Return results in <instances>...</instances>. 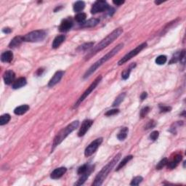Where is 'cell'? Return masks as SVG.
Listing matches in <instances>:
<instances>
[{"instance_id":"8d00e7d4","label":"cell","mask_w":186,"mask_h":186,"mask_svg":"<svg viewBox=\"0 0 186 186\" xmlns=\"http://www.w3.org/2000/svg\"><path fill=\"white\" fill-rule=\"evenodd\" d=\"M159 108H160L161 112V113H166V112H169L172 110V108L170 106H161L160 105L159 106Z\"/></svg>"},{"instance_id":"2e32d148","label":"cell","mask_w":186,"mask_h":186,"mask_svg":"<svg viewBox=\"0 0 186 186\" xmlns=\"http://www.w3.org/2000/svg\"><path fill=\"white\" fill-rule=\"evenodd\" d=\"M100 23V20L98 18H91V19L88 20L87 21H85L84 23L81 24V27L82 28H91L94 27L98 25Z\"/></svg>"},{"instance_id":"d4e9b609","label":"cell","mask_w":186,"mask_h":186,"mask_svg":"<svg viewBox=\"0 0 186 186\" xmlns=\"http://www.w3.org/2000/svg\"><path fill=\"white\" fill-rule=\"evenodd\" d=\"M132 158H133V156L132 155H130V156H126L124 158V159H123V160L121 161L120 163L119 164V165H118V167H116V171H119V169H122V167H124L125 165L127 164V163L129 162V161L130 160H132Z\"/></svg>"},{"instance_id":"484cf974","label":"cell","mask_w":186,"mask_h":186,"mask_svg":"<svg viewBox=\"0 0 186 186\" xmlns=\"http://www.w3.org/2000/svg\"><path fill=\"white\" fill-rule=\"evenodd\" d=\"M84 7H85V3L83 1H78L74 4V10L76 13H79L80 11H82V10H84Z\"/></svg>"},{"instance_id":"603a6c76","label":"cell","mask_w":186,"mask_h":186,"mask_svg":"<svg viewBox=\"0 0 186 186\" xmlns=\"http://www.w3.org/2000/svg\"><path fill=\"white\" fill-rule=\"evenodd\" d=\"M128 132L129 129L127 127H123V128L119 131L118 135H117V138H118L119 140H124L127 138Z\"/></svg>"},{"instance_id":"f1b7e54d","label":"cell","mask_w":186,"mask_h":186,"mask_svg":"<svg viewBox=\"0 0 186 186\" xmlns=\"http://www.w3.org/2000/svg\"><path fill=\"white\" fill-rule=\"evenodd\" d=\"M86 18H87L86 13H79L75 16V20H76V22H78V23H79L81 24H82L83 23H84V22H85Z\"/></svg>"},{"instance_id":"b9f144b4","label":"cell","mask_w":186,"mask_h":186,"mask_svg":"<svg viewBox=\"0 0 186 186\" xmlns=\"http://www.w3.org/2000/svg\"><path fill=\"white\" fill-rule=\"evenodd\" d=\"M2 31L5 34H10L12 32V29H10V28H5V29H2Z\"/></svg>"},{"instance_id":"ba28073f","label":"cell","mask_w":186,"mask_h":186,"mask_svg":"<svg viewBox=\"0 0 186 186\" xmlns=\"http://www.w3.org/2000/svg\"><path fill=\"white\" fill-rule=\"evenodd\" d=\"M110 9L108 4L106 1H96L92 5V7L91 8V13L96 14L98 13H102V12L107 11Z\"/></svg>"},{"instance_id":"ab89813d","label":"cell","mask_w":186,"mask_h":186,"mask_svg":"<svg viewBox=\"0 0 186 186\" xmlns=\"http://www.w3.org/2000/svg\"><path fill=\"white\" fill-rule=\"evenodd\" d=\"M147 97H148L147 92H143L142 93V94H141V95H140V99H141V100H144L145 99H146Z\"/></svg>"},{"instance_id":"83f0119b","label":"cell","mask_w":186,"mask_h":186,"mask_svg":"<svg viewBox=\"0 0 186 186\" xmlns=\"http://www.w3.org/2000/svg\"><path fill=\"white\" fill-rule=\"evenodd\" d=\"M10 119H11V116L10 114H6L2 115L1 117H0V125H1V126H3V125L7 124V123L10 122Z\"/></svg>"},{"instance_id":"9a60e30c","label":"cell","mask_w":186,"mask_h":186,"mask_svg":"<svg viewBox=\"0 0 186 186\" xmlns=\"http://www.w3.org/2000/svg\"><path fill=\"white\" fill-rule=\"evenodd\" d=\"M93 170H94V167H89L88 170L85 173L81 175L80 178L79 179V180L75 183V185H82V184H84V182L87 180V179L88 177H90V174L92 173V172Z\"/></svg>"},{"instance_id":"44dd1931","label":"cell","mask_w":186,"mask_h":186,"mask_svg":"<svg viewBox=\"0 0 186 186\" xmlns=\"http://www.w3.org/2000/svg\"><path fill=\"white\" fill-rule=\"evenodd\" d=\"M29 110V106L28 105H22V106H20L16 108L15 110H14V114L15 115H23L24 114H26L28 111Z\"/></svg>"},{"instance_id":"1f68e13d","label":"cell","mask_w":186,"mask_h":186,"mask_svg":"<svg viewBox=\"0 0 186 186\" xmlns=\"http://www.w3.org/2000/svg\"><path fill=\"white\" fill-rule=\"evenodd\" d=\"M168 159H167V158H164V159H163L162 160L160 161L159 162V164H158L157 166H156V169H161L163 168V167H164L166 165L168 164Z\"/></svg>"},{"instance_id":"4fadbf2b","label":"cell","mask_w":186,"mask_h":186,"mask_svg":"<svg viewBox=\"0 0 186 186\" xmlns=\"http://www.w3.org/2000/svg\"><path fill=\"white\" fill-rule=\"evenodd\" d=\"M66 171H67V169L66 167H59V168L55 169L54 171H52L51 175H50V177L53 180L59 179L66 172Z\"/></svg>"},{"instance_id":"e575fe53","label":"cell","mask_w":186,"mask_h":186,"mask_svg":"<svg viewBox=\"0 0 186 186\" xmlns=\"http://www.w3.org/2000/svg\"><path fill=\"white\" fill-rule=\"evenodd\" d=\"M150 111V108L149 107H144V108L141 109L140 111V117L141 118H144L146 115L148 114V112Z\"/></svg>"},{"instance_id":"8fae6325","label":"cell","mask_w":186,"mask_h":186,"mask_svg":"<svg viewBox=\"0 0 186 186\" xmlns=\"http://www.w3.org/2000/svg\"><path fill=\"white\" fill-rule=\"evenodd\" d=\"M65 72L63 71H58L56 72L55 74H54V76H52L51 79L50 80L49 83H48V87H52L56 85V84L61 80V79L63 78V76Z\"/></svg>"},{"instance_id":"7a4b0ae2","label":"cell","mask_w":186,"mask_h":186,"mask_svg":"<svg viewBox=\"0 0 186 186\" xmlns=\"http://www.w3.org/2000/svg\"><path fill=\"white\" fill-rule=\"evenodd\" d=\"M123 46H124V44L123 43L118 44L116 46H115L114 49L111 50L110 52H108L106 55L103 56L102 58H100V60L95 63L93 64L92 66H90V67L89 68V69H87V71L85 72V74H84V79L88 78L89 76L92 75L93 73L99 67H100L103 64L108 61V60L111 59V58L114 57V55H116L122 49Z\"/></svg>"},{"instance_id":"30bf717a","label":"cell","mask_w":186,"mask_h":186,"mask_svg":"<svg viewBox=\"0 0 186 186\" xmlns=\"http://www.w3.org/2000/svg\"><path fill=\"white\" fill-rule=\"evenodd\" d=\"M93 124V121L90 120V119H87L83 122L82 126H81L79 131L78 132L79 137H82L86 134L87 132L89 130V129L90 128L91 126Z\"/></svg>"},{"instance_id":"9c48e42d","label":"cell","mask_w":186,"mask_h":186,"mask_svg":"<svg viewBox=\"0 0 186 186\" xmlns=\"http://www.w3.org/2000/svg\"><path fill=\"white\" fill-rule=\"evenodd\" d=\"M103 143V138L100 137L95 140L94 141H92L87 147L86 148L85 151H84V155L86 157H89L90 156H92L97 151V149L98 148L99 146L101 145V143Z\"/></svg>"},{"instance_id":"ac0fdd59","label":"cell","mask_w":186,"mask_h":186,"mask_svg":"<svg viewBox=\"0 0 186 186\" xmlns=\"http://www.w3.org/2000/svg\"><path fill=\"white\" fill-rule=\"evenodd\" d=\"M65 39H66V36L64 35H59L56 36L53 40V42H52V48H53V49H57V48H58L60 46V44L63 43Z\"/></svg>"},{"instance_id":"5bb4252c","label":"cell","mask_w":186,"mask_h":186,"mask_svg":"<svg viewBox=\"0 0 186 186\" xmlns=\"http://www.w3.org/2000/svg\"><path fill=\"white\" fill-rule=\"evenodd\" d=\"M15 73H14L12 70H8L7 71H5L3 76L5 83L6 84H7V85L10 84L11 83L13 82L14 79H15Z\"/></svg>"},{"instance_id":"f35d334b","label":"cell","mask_w":186,"mask_h":186,"mask_svg":"<svg viewBox=\"0 0 186 186\" xmlns=\"http://www.w3.org/2000/svg\"><path fill=\"white\" fill-rule=\"evenodd\" d=\"M156 122H154V121L153 120H151V121H150V122H148V124H147V125L146 126H145V129H152V128H153V127H154L155 126H156Z\"/></svg>"},{"instance_id":"4316f807","label":"cell","mask_w":186,"mask_h":186,"mask_svg":"<svg viewBox=\"0 0 186 186\" xmlns=\"http://www.w3.org/2000/svg\"><path fill=\"white\" fill-rule=\"evenodd\" d=\"M125 96H126V93H124V92H123V93H122V94L119 95L116 98V100H114V102L113 103V106L114 107L119 106V105L121 104V103L124 100Z\"/></svg>"},{"instance_id":"277c9868","label":"cell","mask_w":186,"mask_h":186,"mask_svg":"<svg viewBox=\"0 0 186 186\" xmlns=\"http://www.w3.org/2000/svg\"><path fill=\"white\" fill-rule=\"evenodd\" d=\"M79 121H74V122L71 123L70 124H68V126H66L65 128L62 129L54 138L53 143H52V151H54V149L58 145H59L71 133L74 132L79 127Z\"/></svg>"},{"instance_id":"6da1fadb","label":"cell","mask_w":186,"mask_h":186,"mask_svg":"<svg viewBox=\"0 0 186 186\" xmlns=\"http://www.w3.org/2000/svg\"><path fill=\"white\" fill-rule=\"evenodd\" d=\"M122 33H123L122 28H118V29H115L114 31H113L110 34H108L105 39H103L100 43H98L95 46L93 47V49L85 56V60H90L92 56H94L95 55H96L98 52L103 50L104 48H106V46H108L109 44H111L112 42H114L116 39H118V37H119Z\"/></svg>"},{"instance_id":"d6a6232c","label":"cell","mask_w":186,"mask_h":186,"mask_svg":"<svg viewBox=\"0 0 186 186\" xmlns=\"http://www.w3.org/2000/svg\"><path fill=\"white\" fill-rule=\"evenodd\" d=\"M143 180V178L141 176H137V177H135L134 179L132 180V182H131L130 185H138L140 183H142V181Z\"/></svg>"},{"instance_id":"4dcf8cb0","label":"cell","mask_w":186,"mask_h":186,"mask_svg":"<svg viewBox=\"0 0 186 186\" xmlns=\"http://www.w3.org/2000/svg\"><path fill=\"white\" fill-rule=\"evenodd\" d=\"M93 45H94V43H93V42H88V43H85V44H82V45L80 46L77 50H80V51H84V50L90 49V47L93 46Z\"/></svg>"},{"instance_id":"cb8c5ba5","label":"cell","mask_w":186,"mask_h":186,"mask_svg":"<svg viewBox=\"0 0 186 186\" xmlns=\"http://www.w3.org/2000/svg\"><path fill=\"white\" fill-rule=\"evenodd\" d=\"M135 66H136V63H132L130 66H129V67L128 68L125 69L124 71L122 72V77L123 79L126 80L129 77V74H130L131 71H132V68H134L135 67Z\"/></svg>"},{"instance_id":"60d3db41","label":"cell","mask_w":186,"mask_h":186,"mask_svg":"<svg viewBox=\"0 0 186 186\" xmlns=\"http://www.w3.org/2000/svg\"><path fill=\"white\" fill-rule=\"evenodd\" d=\"M113 3L117 6H120L124 3V1H113Z\"/></svg>"},{"instance_id":"d590c367","label":"cell","mask_w":186,"mask_h":186,"mask_svg":"<svg viewBox=\"0 0 186 186\" xmlns=\"http://www.w3.org/2000/svg\"><path fill=\"white\" fill-rule=\"evenodd\" d=\"M119 112V109H112V110L107 111L105 115H106V116H113V115L117 114Z\"/></svg>"},{"instance_id":"74e56055","label":"cell","mask_w":186,"mask_h":186,"mask_svg":"<svg viewBox=\"0 0 186 186\" xmlns=\"http://www.w3.org/2000/svg\"><path fill=\"white\" fill-rule=\"evenodd\" d=\"M159 132L158 131H153V132H151V134L150 135V138L151 140H152L153 141L156 140L158 137H159Z\"/></svg>"},{"instance_id":"7c38bea8","label":"cell","mask_w":186,"mask_h":186,"mask_svg":"<svg viewBox=\"0 0 186 186\" xmlns=\"http://www.w3.org/2000/svg\"><path fill=\"white\" fill-rule=\"evenodd\" d=\"M73 26V22L71 19H65L62 21L61 24L59 26V31L60 32H66L71 29Z\"/></svg>"},{"instance_id":"836d02e7","label":"cell","mask_w":186,"mask_h":186,"mask_svg":"<svg viewBox=\"0 0 186 186\" xmlns=\"http://www.w3.org/2000/svg\"><path fill=\"white\" fill-rule=\"evenodd\" d=\"M89 167H88V166L87 165V164H84V165H82V167H80L78 169V171H77L78 175H82V174L85 173L88 170Z\"/></svg>"},{"instance_id":"8992f818","label":"cell","mask_w":186,"mask_h":186,"mask_svg":"<svg viewBox=\"0 0 186 186\" xmlns=\"http://www.w3.org/2000/svg\"><path fill=\"white\" fill-rule=\"evenodd\" d=\"M101 80H102V76H98V77H97L94 80V82H93L92 84H90V87H89L85 91H84V92L83 93L82 95H81L80 98H79L77 102L76 103L75 105H74V108H77V107L79 106L81 103H82L83 101L84 100V99H86L87 98V96L90 95V93L97 87V86H98L99 84V83L101 82Z\"/></svg>"},{"instance_id":"5b68a950","label":"cell","mask_w":186,"mask_h":186,"mask_svg":"<svg viewBox=\"0 0 186 186\" xmlns=\"http://www.w3.org/2000/svg\"><path fill=\"white\" fill-rule=\"evenodd\" d=\"M46 33L44 30H36L27 34L23 36V41L28 42H42L45 39Z\"/></svg>"},{"instance_id":"e0dca14e","label":"cell","mask_w":186,"mask_h":186,"mask_svg":"<svg viewBox=\"0 0 186 186\" xmlns=\"http://www.w3.org/2000/svg\"><path fill=\"white\" fill-rule=\"evenodd\" d=\"M183 156L180 154H177L175 156V157L173 158V159L170 162H168V168L169 169H174L178 165V164L182 161Z\"/></svg>"},{"instance_id":"f546056e","label":"cell","mask_w":186,"mask_h":186,"mask_svg":"<svg viewBox=\"0 0 186 186\" xmlns=\"http://www.w3.org/2000/svg\"><path fill=\"white\" fill-rule=\"evenodd\" d=\"M167 56L161 55H159V57L156 58V63L158 65H164L166 62H167Z\"/></svg>"},{"instance_id":"d6986e66","label":"cell","mask_w":186,"mask_h":186,"mask_svg":"<svg viewBox=\"0 0 186 186\" xmlns=\"http://www.w3.org/2000/svg\"><path fill=\"white\" fill-rule=\"evenodd\" d=\"M23 42V36H18L14 37L13 39L11 40V42L9 44L10 48H15L17 47L21 44L22 42Z\"/></svg>"},{"instance_id":"52a82bcc","label":"cell","mask_w":186,"mask_h":186,"mask_svg":"<svg viewBox=\"0 0 186 186\" xmlns=\"http://www.w3.org/2000/svg\"><path fill=\"white\" fill-rule=\"evenodd\" d=\"M146 46H147V43L144 42V43L140 44L139 46H137L136 48H135L134 50H132V51L128 52L127 55H125L124 57H123L122 59L118 62L119 66H122V65L124 64L125 63H127L128 60L132 59V58L135 57V56H136L137 55H138L143 49H145V48L146 47Z\"/></svg>"},{"instance_id":"3957f363","label":"cell","mask_w":186,"mask_h":186,"mask_svg":"<svg viewBox=\"0 0 186 186\" xmlns=\"http://www.w3.org/2000/svg\"><path fill=\"white\" fill-rule=\"evenodd\" d=\"M121 157V153H118V154L115 156L114 159L111 160L110 162L108 163V164H106L105 167L101 169L100 172H99L95 178V180L93 182L92 185L94 186H100L103 183L105 179L106 178L107 176L108 175V174L110 173V172L112 170V169L114 168V166L116 164V163L118 162L119 159Z\"/></svg>"},{"instance_id":"ffe728a7","label":"cell","mask_w":186,"mask_h":186,"mask_svg":"<svg viewBox=\"0 0 186 186\" xmlns=\"http://www.w3.org/2000/svg\"><path fill=\"white\" fill-rule=\"evenodd\" d=\"M26 83H27V81H26V78L21 77L14 82L13 84V88L14 90H18V89H20L23 87V86H25Z\"/></svg>"},{"instance_id":"7402d4cb","label":"cell","mask_w":186,"mask_h":186,"mask_svg":"<svg viewBox=\"0 0 186 186\" xmlns=\"http://www.w3.org/2000/svg\"><path fill=\"white\" fill-rule=\"evenodd\" d=\"M13 59V54L10 51L3 52L1 55V60L4 63H10Z\"/></svg>"}]
</instances>
